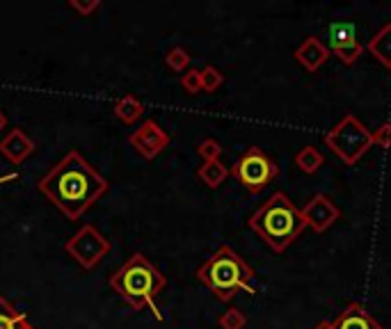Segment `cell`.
I'll list each match as a JSON object with an SVG mask.
<instances>
[{
	"instance_id": "6da1fadb",
	"label": "cell",
	"mask_w": 391,
	"mask_h": 329,
	"mask_svg": "<svg viewBox=\"0 0 391 329\" xmlns=\"http://www.w3.org/2000/svg\"><path fill=\"white\" fill-rule=\"evenodd\" d=\"M110 183L83 158L81 151H69L37 181V190L62 213L66 220H81L99 201Z\"/></svg>"
},
{
	"instance_id": "7a4b0ae2",
	"label": "cell",
	"mask_w": 391,
	"mask_h": 329,
	"mask_svg": "<svg viewBox=\"0 0 391 329\" xmlns=\"http://www.w3.org/2000/svg\"><path fill=\"white\" fill-rule=\"evenodd\" d=\"M107 284H110V288L133 309V311L149 309L158 321H163V313H161L158 304H156V299L165 293L168 279H165V275L142 254V251H135V254L126 258L124 263L107 277Z\"/></svg>"
},
{
	"instance_id": "3957f363",
	"label": "cell",
	"mask_w": 391,
	"mask_h": 329,
	"mask_svg": "<svg viewBox=\"0 0 391 329\" xmlns=\"http://www.w3.org/2000/svg\"><path fill=\"white\" fill-rule=\"evenodd\" d=\"M250 229L257 234L272 251H286L307 229L302 210L293 204L284 192H275L252 213L247 220Z\"/></svg>"
},
{
	"instance_id": "277c9868",
	"label": "cell",
	"mask_w": 391,
	"mask_h": 329,
	"mask_svg": "<svg viewBox=\"0 0 391 329\" xmlns=\"http://www.w3.org/2000/svg\"><path fill=\"white\" fill-rule=\"evenodd\" d=\"M194 275L220 302H231L238 290H247L250 295H257V286H254L257 273L229 245L215 249Z\"/></svg>"
},
{
	"instance_id": "5b68a950",
	"label": "cell",
	"mask_w": 391,
	"mask_h": 329,
	"mask_svg": "<svg viewBox=\"0 0 391 329\" xmlns=\"http://www.w3.org/2000/svg\"><path fill=\"white\" fill-rule=\"evenodd\" d=\"M325 147L346 164H357L361 156L373 147V133H370L355 114H346V117L325 135Z\"/></svg>"
},
{
	"instance_id": "8992f818",
	"label": "cell",
	"mask_w": 391,
	"mask_h": 329,
	"mask_svg": "<svg viewBox=\"0 0 391 329\" xmlns=\"http://www.w3.org/2000/svg\"><path fill=\"white\" fill-rule=\"evenodd\" d=\"M229 174L250 192V195H259L268 183H272L277 179L279 167L263 149L250 147L238 158V162L229 169Z\"/></svg>"
},
{
	"instance_id": "52a82bcc",
	"label": "cell",
	"mask_w": 391,
	"mask_h": 329,
	"mask_svg": "<svg viewBox=\"0 0 391 329\" xmlns=\"http://www.w3.org/2000/svg\"><path fill=\"white\" fill-rule=\"evenodd\" d=\"M110 249H112L110 238H105L94 225H83L71 238H66V243H64V251L83 270H94L107 254H110Z\"/></svg>"
},
{
	"instance_id": "ba28073f",
	"label": "cell",
	"mask_w": 391,
	"mask_h": 329,
	"mask_svg": "<svg viewBox=\"0 0 391 329\" xmlns=\"http://www.w3.org/2000/svg\"><path fill=\"white\" fill-rule=\"evenodd\" d=\"M170 142H172L170 133L156 119L142 121L138 128L129 135V144L146 160H153L156 156H161V153L170 147Z\"/></svg>"
},
{
	"instance_id": "9c48e42d",
	"label": "cell",
	"mask_w": 391,
	"mask_h": 329,
	"mask_svg": "<svg viewBox=\"0 0 391 329\" xmlns=\"http://www.w3.org/2000/svg\"><path fill=\"white\" fill-rule=\"evenodd\" d=\"M302 217H305L307 227L314 229L316 234H322V231H327L337 220H341V210L327 195H316V197H311V201L305 208H302Z\"/></svg>"
},
{
	"instance_id": "30bf717a",
	"label": "cell",
	"mask_w": 391,
	"mask_h": 329,
	"mask_svg": "<svg viewBox=\"0 0 391 329\" xmlns=\"http://www.w3.org/2000/svg\"><path fill=\"white\" fill-rule=\"evenodd\" d=\"M35 149H37L35 140L23 128H9L0 138V153L12 164H21L25 158L33 156Z\"/></svg>"
},
{
	"instance_id": "8fae6325",
	"label": "cell",
	"mask_w": 391,
	"mask_h": 329,
	"mask_svg": "<svg viewBox=\"0 0 391 329\" xmlns=\"http://www.w3.org/2000/svg\"><path fill=\"white\" fill-rule=\"evenodd\" d=\"M329 48L322 44L318 37H307L305 42L298 46L296 51V60L298 64H302L309 73H316L322 64L329 60Z\"/></svg>"
},
{
	"instance_id": "7c38bea8",
	"label": "cell",
	"mask_w": 391,
	"mask_h": 329,
	"mask_svg": "<svg viewBox=\"0 0 391 329\" xmlns=\"http://www.w3.org/2000/svg\"><path fill=\"white\" fill-rule=\"evenodd\" d=\"M332 323H334V329H383V325L359 302H350Z\"/></svg>"
},
{
	"instance_id": "4fadbf2b",
	"label": "cell",
	"mask_w": 391,
	"mask_h": 329,
	"mask_svg": "<svg viewBox=\"0 0 391 329\" xmlns=\"http://www.w3.org/2000/svg\"><path fill=\"white\" fill-rule=\"evenodd\" d=\"M115 117L124 121L126 126H133L144 114V103L135 94H124L122 99H117L112 105Z\"/></svg>"
},
{
	"instance_id": "5bb4252c",
	"label": "cell",
	"mask_w": 391,
	"mask_h": 329,
	"mask_svg": "<svg viewBox=\"0 0 391 329\" xmlns=\"http://www.w3.org/2000/svg\"><path fill=\"white\" fill-rule=\"evenodd\" d=\"M366 48L378 62H383L387 69H391V23L380 28V30L368 40Z\"/></svg>"
},
{
	"instance_id": "9a60e30c",
	"label": "cell",
	"mask_w": 391,
	"mask_h": 329,
	"mask_svg": "<svg viewBox=\"0 0 391 329\" xmlns=\"http://www.w3.org/2000/svg\"><path fill=\"white\" fill-rule=\"evenodd\" d=\"M0 329H35L28 316L9 302L7 297L0 295Z\"/></svg>"
},
{
	"instance_id": "2e32d148",
	"label": "cell",
	"mask_w": 391,
	"mask_h": 329,
	"mask_svg": "<svg viewBox=\"0 0 391 329\" xmlns=\"http://www.w3.org/2000/svg\"><path fill=\"white\" fill-rule=\"evenodd\" d=\"M227 177H229V167L222 160H209L197 169V179L211 190L220 188L222 183L227 181Z\"/></svg>"
},
{
	"instance_id": "e0dca14e",
	"label": "cell",
	"mask_w": 391,
	"mask_h": 329,
	"mask_svg": "<svg viewBox=\"0 0 391 329\" xmlns=\"http://www.w3.org/2000/svg\"><path fill=\"white\" fill-rule=\"evenodd\" d=\"M327 40H329V51L341 46H348L357 42V32H355V25L353 23H332L329 25V32H327Z\"/></svg>"
},
{
	"instance_id": "ac0fdd59",
	"label": "cell",
	"mask_w": 391,
	"mask_h": 329,
	"mask_svg": "<svg viewBox=\"0 0 391 329\" xmlns=\"http://www.w3.org/2000/svg\"><path fill=\"white\" fill-rule=\"evenodd\" d=\"M296 164L305 174H316L325 164V156L316 147H305L296 153Z\"/></svg>"
},
{
	"instance_id": "d6986e66",
	"label": "cell",
	"mask_w": 391,
	"mask_h": 329,
	"mask_svg": "<svg viewBox=\"0 0 391 329\" xmlns=\"http://www.w3.org/2000/svg\"><path fill=\"white\" fill-rule=\"evenodd\" d=\"M190 62H192V57L183 46H172L170 51L165 53V64H168V69H172L174 73H185L190 69Z\"/></svg>"
},
{
	"instance_id": "ffe728a7",
	"label": "cell",
	"mask_w": 391,
	"mask_h": 329,
	"mask_svg": "<svg viewBox=\"0 0 391 329\" xmlns=\"http://www.w3.org/2000/svg\"><path fill=\"white\" fill-rule=\"evenodd\" d=\"M218 325H220V329H245L247 327V316L243 313L240 309L229 306L227 311L218 318Z\"/></svg>"
},
{
	"instance_id": "44dd1931",
	"label": "cell",
	"mask_w": 391,
	"mask_h": 329,
	"mask_svg": "<svg viewBox=\"0 0 391 329\" xmlns=\"http://www.w3.org/2000/svg\"><path fill=\"white\" fill-rule=\"evenodd\" d=\"M202 71V92H215L224 85V76L220 69H215L213 64H206Z\"/></svg>"
},
{
	"instance_id": "7402d4cb",
	"label": "cell",
	"mask_w": 391,
	"mask_h": 329,
	"mask_svg": "<svg viewBox=\"0 0 391 329\" xmlns=\"http://www.w3.org/2000/svg\"><path fill=\"white\" fill-rule=\"evenodd\" d=\"M332 55L337 57V60H341L344 64H355L357 60H359V55L364 53V46L359 44V40L357 42H353V44H348V46H341V48H334V51H329Z\"/></svg>"
},
{
	"instance_id": "603a6c76",
	"label": "cell",
	"mask_w": 391,
	"mask_h": 329,
	"mask_svg": "<svg viewBox=\"0 0 391 329\" xmlns=\"http://www.w3.org/2000/svg\"><path fill=\"white\" fill-rule=\"evenodd\" d=\"M197 153H199V158H204V162L220 160V156H222V144L215 140V138H206V140H202L197 144Z\"/></svg>"
},
{
	"instance_id": "cb8c5ba5",
	"label": "cell",
	"mask_w": 391,
	"mask_h": 329,
	"mask_svg": "<svg viewBox=\"0 0 391 329\" xmlns=\"http://www.w3.org/2000/svg\"><path fill=\"white\" fill-rule=\"evenodd\" d=\"M181 87L188 94H199L202 92V71L199 69H188L181 76Z\"/></svg>"
},
{
	"instance_id": "d4e9b609",
	"label": "cell",
	"mask_w": 391,
	"mask_h": 329,
	"mask_svg": "<svg viewBox=\"0 0 391 329\" xmlns=\"http://www.w3.org/2000/svg\"><path fill=\"white\" fill-rule=\"evenodd\" d=\"M66 5L81 16H92L96 9H101V0H69Z\"/></svg>"
},
{
	"instance_id": "484cf974",
	"label": "cell",
	"mask_w": 391,
	"mask_h": 329,
	"mask_svg": "<svg viewBox=\"0 0 391 329\" xmlns=\"http://www.w3.org/2000/svg\"><path fill=\"white\" fill-rule=\"evenodd\" d=\"M373 144H378V147L383 149H391V124H383L378 126V131L373 133Z\"/></svg>"
},
{
	"instance_id": "4316f807",
	"label": "cell",
	"mask_w": 391,
	"mask_h": 329,
	"mask_svg": "<svg viewBox=\"0 0 391 329\" xmlns=\"http://www.w3.org/2000/svg\"><path fill=\"white\" fill-rule=\"evenodd\" d=\"M314 329H334V323H332V321H322V323H318Z\"/></svg>"
},
{
	"instance_id": "83f0119b",
	"label": "cell",
	"mask_w": 391,
	"mask_h": 329,
	"mask_svg": "<svg viewBox=\"0 0 391 329\" xmlns=\"http://www.w3.org/2000/svg\"><path fill=\"white\" fill-rule=\"evenodd\" d=\"M5 128H7V114L0 110V133H3Z\"/></svg>"
},
{
	"instance_id": "f1b7e54d",
	"label": "cell",
	"mask_w": 391,
	"mask_h": 329,
	"mask_svg": "<svg viewBox=\"0 0 391 329\" xmlns=\"http://www.w3.org/2000/svg\"><path fill=\"white\" fill-rule=\"evenodd\" d=\"M14 177H16V174H7V177H0V186H3L5 181H12Z\"/></svg>"
}]
</instances>
